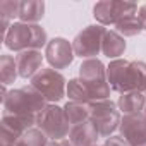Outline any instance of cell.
I'll use <instances>...</instances> for the list:
<instances>
[{
    "label": "cell",
    "mask_w": 146,
    "mask_h": 146,
    "mask_svg": "<svg viewBox=\"0 0 146 146\" xmlns=\"http://www.w3.org/2000/svg\"><path fill=\"white\" fill-rule=\"evenodd\" d=\"M115 31L122 36V38H131V36H137L141 31H143V26L137 19V14L136 16H127L124 17L122 21H119L115 24Z\"/></svg>",
    "instance_id": "cell-20"
},
{
    "label": "cell",
    "mask_w": 146,
    "mask_h": 146,
    "mask_svg": "<svg viewBox=\"0 0 146 146\" xmlns=\"http://www.w3.org/2000/svg\"><path fill=\"white\" fill-rule=\"evenodd\" d=\"M36 125L40 131H43L48 139L52 141H57V139H64L65 136H69L70 132V124L67 120V115H65V110L58 105H46L38 119H36Z\"/></svg>",
    "instance_id": "cell-7"
},
{
    "label": "cell",
    "mask_w": 146,
    "mask_h": 146,
    "mask_svg": "<svg viewBox=\"0 0 146 146\" xmlns=\"http://www.w3.org/2000/svg\"><path fill=\"white\" fill-rule=\"evenodd\" d=\"M45 16L43 0H24L19 5V19L26 24H36Z\"/></svg>",
    "instance_id": "cell-14"
},
{
    "label": "cell",
    "mask_w": 146,
    "mask_h": 146,
    "mask_svg": "<svg viewBox=\"0 0 146 146\" xmlns=\"http://www.w3.org/2000/svg\"><path fill=\"white\" fill-rule=\"evenodd\" d=\"M144 115H146V107H144Z\"/></svg>",
    "instance_id": "cell-27"
},
{
    "label": "cell",
    "mask_w": 146,
    "mask_h": 146,
    "mask_svg": "<svg viewBox=\"0 0 146 146\" xmlns=\"http://www.w3.org/2000/svg\"><path fill=\"white\" fill-rule=\"evenodd\" d=\"M103 146H131V144L122 136H110V137H107Z\"/></svg>",
    "instance_id": "cell-24"
},
{
    "label": "cell",
    "mask_w": 146,
    "mask_h": 146,
    "mask_svg": "<svg viewBox=\"0 0 146 146\" xmlns=\"http://www.w3.org/2000/svg\"><path fill=\"white\" fill-rule=\"evenodd\" d=\"M4 43L9 50L21 53L24 50H40L41 46H46L48 38H46V31L40 24L12 23Z\"/></svg>",
    "instance_id": "cell-3"
},
{
    "label": "cell",
    "mask_w": 146,
    "mask_h": 146,
    "mask_svg": "<svg viewBox=\"0 0 146 146\" xmlns=\"http://www.w3.org/2000/svg\"><path fill=\"white\" fill-rule=\"evenodd\" d=\"M67 96L70 102H79V103H88V105L93 103V98L88 93L81 79H70L67 83Z\"/></svg>",
    "instance_id": "cell-19"
},
{
    "label": "cell",
    "mask_w": 146,
    "mask_h": 146,
    "mask_svg": "<svg viewBox=\"0 0 146 146\" xmlns=\"http://www.w3.org/2000/svg\"><path fill=\"white\" fill-rule=\"evenodd\" d=\"M19 5L21 2H17V0H5V2L0 4V16H4V17H19Z\"/></svg>",
    "instance_id": "cell-23"
},
{
    "label": "cell",
    "mask_w": 146,
    "mask_h": 146,
    "mask_svg": "<svg viewBox=\"0 0 146 146\" xmlns=\"http://www.w3.org/2000/svg\"><path fill=\"white\" fill-rule=\"evenodd\" d=\"M137 5L134 2H119V0H103L93 7V16L102 26L117 24L127 16H136Z\"/></svg>",
    "instance_id": "cell-9"
},
{
    "label": "cell",
    "mask_w": 146,
    "mask_h": 146,
    "mask_svg": "<svg viewBox=\"0 0 146 146\" xmlns=\"http://www.w3.org/2000/svg\"><path fill=\"white\" fill-rule=\"evenodd\" d=\"M90 107H91V113H90L91 124L96 127L102 137H110V134L115 132L117 127H120V120H122L117 105L108 98V100L93 102Z\"/></svg>",
    "instance_id": "cell-6"
},
{
    "label": "cell",
    "mask_w": 146,
    "mask_h": 146,
    "mask_svg": "<svg viewBox=\"0 0 146 146\" xmlns=\"http://www.w3.org/2000/svg\"><path fill=\"white\" fill-rule=\"evenodd\" d=\"M98 137H100V134H98L96 127L91 124V120L72 125L70 132H69V141L74 146H93V144H96Z\"/></svg>",
    "instance_id": "cell-13"
},
{
    "label": "cell",
    "mask_w": 146,
    "mask_h": 146,
    "mask_svg": "<svg viewBox=\"0 0 146 146\" xmlns=\"http://www.w3.org/2000/svg\"><path fill=\"white\" fill-rule=\"evenodd\" d=\"M141 146H146V144H141Z\"/></svg>",
    "instance_id": "cell-29"
},
{
    "label": "cell",
    "mask_w": 146,
    "mask_h": 146,
    "mask_svg": "<svg viewBox=\"0 0 146 146\" xmlns=\"http://www.w3.org/2000/svg\"><path fill=\"white\" fill-rule=\"evenodd\" d=\"M102 52L105 57L108 58H117L120 57L124 52H125V40L113 29V31H107L105 33V38H103V46H102Z\"/></svg>",
    "instance_id": "cell-16"
},
{
    "label": "cell",
    "mask_w": 146,
    "mask_h": 146,
    "mask_svg": "<svg viewBox=\"0 0 146 146\" xmlns=\"http://www.w3.org/2000/svg\"><path fill=\"white\" fill-rule=\"evenodd\" d=\"M46 146H74L69 139H57V141H50Z\"/></svg>",
    "instance_id": "cell-26"
},
{
    "label": "cell",
    "mask_w": 146,
    "mask_h": 146,
    "mask_svg": "<svg viewBox=\"0 0 146 146\" xmlns=\"http://www.w3.org/2000/svg\"><path fill=\"white\" fill-rule=\"evenodd\" d=\"M137 19H139V23H141L143 29L146 31V4L139 7V11H137Z\"/></svg>",
    "instance_id": "cell-25"
},
{
    "label": "cell",
    "mask_w": 146,
    "mask_h": 146,
    "mask_svg": "<svg viewBox=\"0 0 146 146\" xmlns=\"http://www.w3.org/2000/svg\"><path fill=\"white\" fill-rule=\"evenodd\" d=\"M2 103H4V113L31 117V119H38L40 112L48 105L43 95L36 91L31 84L17 90H11L4 96Z\"/></svg>",
    "instance_id": "cell-2"
},
{
    "label": "cell",
    "mask_w": 146,
    "mask_h": 146,
    "mask_svg": "<svg viewBox=\"0 0 146 146\" xmlns=\"http://www.w3.org/2000/svg\"><path fill=\"white\" fill-rule=\"evenodd\" d=\"M93 146H98V144H93Z\"/></svg>",
    "instance_id": "cell-28"
},
{
    "label": "cell",
    "mask_w": 146,
    "mask_h": 146,
    "mask_svg": "<svg viewBox=\"0 0 146 146\" xmlns=\"http://www.w3.org/2000/svg\"><path fill=\"white\" fill-rule=\"evenodd\" d=\"M48 143V136L43 131H40L38 127H31L19 137L17 146H46Z\"/></svg>",
    "instance_id": "cell-21"
},
{
    "label": "cell",
    "mask_w": 146,
    "mask_h": 146,
    "mask_svg": "<svg viewBox=\"0 0 146 146\" xmlns=\"http://www.w3.org/2000/svg\"><path fill=\"white\" fill-rule=\"evenodd\" d=\"M119 129H120V136L131 146L146 144V115H144V112L124 115Z\"/></svg>",
    "instance_id": "cell-11"
},
{
    "label": "cell",
    "mask_w": 146,
    "mask_h": 146,
    "mask_svg": "<svg viewBox=\"0 0 146 146\" xmlns=\"http://www.w3.org/2000/svg\"><path fill=\"white\" fill-rule=\"evenodd\" d=\"M107 79L113 91L146 93V62L115 58L107 67Z\"/></svg>",
    "instance_id": "cell-1"
},
{
    "label": "cell",
    "mask_w": 146,
    "mask_h": 146,
    "mask_svg": "<svg viewBox=\"0 0 146 146\" xmlns=\"http://www.w3.org/2000/svg\"><path fill=\"white\" fill-rule=\"evenodd\" d=\"M31 86L43 95L48 103L60 102L67 93L65 78L55 69H41L31 78Z\"/></svg>",
    "instance_id": "cell-5"
},
{
    "label": "cell",
    "mask_w": 146,
    "mask_h": 146,
    "mask_svg": "<svg viewBox=\"0 0 146 146\" xmlns=\"http://www.w3.org/2000/svg\"><path fill=\"white\" fill-rule=\"evenodd\" d=\"M79 79L86 86L93 102L108 100L112 88L107 79V67L102 64V60L98 58L83 60V64L79 65Z\"/></svg>",
    "instance_id": "cell-4"
},
{
    "label": "cell",
    "mask_w": 146,
    "mask_h": 146,
    "mask_svg": "<svg viewBox=\"0 0 146 146\" xmlns=\"http://www.w3.org/2000/svg\"><path fill=\"white\" fill-rule=\"evenodd\" d=\"M117 107L125 115L141 113L144 110V107H146V96H144V93H137V91L124 93V95H120V98L117 102Z\"/></svg>",
    "instance_id": "cell-15"
},
{
    "label": "cell",
    "mask_w": 146,
    "mask_h": 146,
    "mask_svg": "<svg viewBox=\"0 0 146 146\" xmlns=\"http://www.w3.org/2000/svg\"><path fill=\"white\" fill-rule=\"evenodd\" d=\"M90 105L88 103H79V102H67L64 110H65L69 124L78 125V124H83V122L90 120V113H91V107Z\"/></svg>",
    "instance_id": "cell-17"
},
{
    "label": "cell",
    "mask_w": 146,
    "mask_h": 146,
    "mask_svg": "<svg viewBox=\"0 0 146 146\" xmlns=\"http://www.w3.org/2000/svg\"><path fill=\"white\" fill-rule=\"evenodd\" d=\"M76 53L72 48V43L65 38H53L45 46V58L52 65V69H65L72 64Z\"/></svg>",
    "instance_id": "cell-10"
},
{
    "label": "cell",
    "mask_w": 146,
    "mask_h": 146,
    "mask_svg": "<svg viewBox=\"0 0 146 146\" xmlns=\"http://www.w3.org/2000/svg\"><path fill=\"white\" fill-rule=\"evenodd\" d=\"M23 134L9 127L7 124H2V146H17V141Z\"/></svg>",
    "instance_id": "cell-22"
},
{
    "label": "cell",
    "mask_w": 146,
    "mask_h": 146,
    "mask_svg": "<svg viewBox=\"0 0 146 146\" xmlns=\"http://www.w3.org/2000/svg\"><path fill=\"white\" fill-rule=\"evenodd\" d=\"M19 76L17 72V64L16 58L11 55H2L0 57V81H2L4 86L12 84Z\"/></svg>",
    "instance_id": "cell-18"
},
{
    "label": "cell",
    "mask_w": 146,
    "mask_h": 146,
    "mask_svg": "<svg viewBox=\"0 0 146 146\" xmlns=\"http://www.w3.org/2000/svg\"><path fill=\"white\" fill-rule=\"evenodd\" d=\"M105 33L107 29L102 24H91L86 26L83 31H79L76 38L72 40V48H74L76 57H81L84 60L95 58L102 52Z\"/></svg>",
    "instance_id": "cell-8"
},
{
    "label": "cell",
    "mask_w": 146,
    "mask_h": 146,
    "mask_svg": "<svg viewBox=\"0 0 146 146\" xmlns=\"http://www.w3.org/2000/svg\"><path fill=\"white\" fill-rule=\"evenodd\" d=\"M16 64H17L19 76L28 79V78H33L38 70H41L43 55L40 50H24L16 55Z\"/></svg>",
    "instance_id": "cell-12"
}]
</instances>
